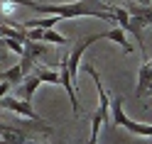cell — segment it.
Segmentation results:
<instances>
[{
	"instance_id": "obj_10",
	"label": "cell",
	"mask_w": 152,
	"mask_h": 144,
	"mask_svg": "<svg viewBox=\"0 0 152 144\" xmlns=\"http://www.w3.org/2000/svg\"><path fill=\"white\" fill-rule=\"evenodd\" d=\"M101 127H103V120H101V115H98V112H93V115H91V139H88V144H98Z\"/></svg>"
},
{
	"instance_id": "obj_13",
	"label": "cell",
	"mask_w": 152,
	"mask_h": 144,
	"mask_svg": "<svg viewBox=\"0 0 152 144\" xmlns=\"http://www.w3.org/2000/svg\"><path fill=\"white\" fill-rule=\"evenodd\" d=\"M5 3H10V5H25V7H34V3L37 0H0V5H5Z\"/></svg>"
},
{
	"instance_id": "obj_3",
	"label": "cell",
	"mask_w": 152,
	"mask_h": 144,
	"mask_svg": "<svg viewBox=\"0 0 152 144\" xmlns=\"http://www.w3.org/2000/svg\"><path fill=\"white\" fill-rule=\"evenodd\" d=\"M96 42H101V34H91V37H83L81 42H76L74 44V49H71V54L64 59V64H66V69H69V76H71V83L76 85V73H79V69H81V59H83V54H86V49L91 44H96Z\"/></svg>"
},
{
	"instance_id": "obj_5",
	"label": "cell",
	"mask_w": 152,
	"mask_h": 144,
	"mask_svg": "<svg viewBox=\"0 0 152 144\" xmlns=\"http://www.w3.org/2000/svg\"><path fill=\"white\" fill-rule=\"evenodd\" d=\"M83 71H86L91 78H93V83H96V88H98V100H101V105H98L96 112L101 115L103 124H106V127H110V100H108V93H106V88H103V83H101V76H98V71L93 69L91 64L83 66Z\"/></svg>"
},
{
	"instance_id": "obj_6",
	"label": "cell",
	"mask_w": 152,
	"mask_h": 144,
	"mask_svg": "<svg viewBox=\"0 0 152 144\" xmlns=\"http://www.w3.org/2000/svg\"><path fill=\"white\" fill-rule=\"evenodd\" d=\"M150 83H152V69H150V61L145 59L140 64V71H137V98H142V95L147 93V88H150Z\"/></svg>"
},
{
	"instance_id": "obj_17",
	"label": "cell",
	"mask_w": 152,
	"mask_h": 144,
	"mask_svg": "<svg viewBox=\"0 0 152 144\" xmlns=\"http://www.w3.org/2000/svg\"><path fill=\"white\" fill-rule=\"evenodd\" d=\"M93 3H103V0H93Z\"/></svg>"
},
{
	"instance_id": "obj_9",
	"label": "cell",
	"mask_w": 152,
	"mask_h": 144,
	"mask_svg": "<svg viewBox=\"0 0 152 144\" xmlns=\"http://www.w3.org/2000/svg\"><path fill=\"white\" fill-rule=\"evenodd\" d=\"M32 73H37V78H39L42 83H59V71H52V69H44V66H37Z\"/></svg>"
},
{
	"instance_id": "obj_14",
	"label": "cell",
	"mask_w": 152,
	"mask_h": 144,
	"mask_svg": "<svg viewBox=\"0 0 152 144\" xmlns=\"http://www.w3.org/2000/svg\"><path fill=\"white\" fill-rule=\"evenodd\" d=\"M10 90H12V83H7V81H0V98L10 95Z\"/></svg>"
},
{
	"instance_id": "obj_20",
	"label": "cell",
	"mask_w": 152,
	"mask_h": 144,
	"mask_svg": "<svg viewBox=\"0 0 152 144\" xmlns=\"http://www.w3.org/2000/svg\"><path fill=\"white\" fill-rule=\"evenodd\" d=\"M25 144H27V142H25Z\"/></svg>"
},
{
	"instance_id": "obj_1",
	"label": "cell",
	"mask_w": 152,
	"mask_h": 144,
	"mask_svg": "<svg viewBox=\"0 0 152 144\" xmlns=\"http://www.w3.org/2000/svg\"><path fill=\"white\" fill-rule=\"evenodd\" d=\"M34 12L42 15H59L61 20L69 17H98L103 22H115L108 3H93V0H76V3H66V5H44V3H34L32 7Z\"/></svg>"
},
{
	"instance_id": "obj_2",
	"label": "cell",
	"mask_w": 152,
	"mask_h": 144,
	"mask_svg": "<svg viewBox=\"0 0 152 144\" xmlns=\"http://www.w3.org/2000/svg\"><path fill=\"white\" fill-rule=\"evenodd\" d=\"M110 112H113V117H110V127H125L128 132L137 134V137H152V124L135 122V120H130L128 115H125V110H123V98H115V100H113Z\"/></svg>"
},
{
	"instance_id": "obj_12",
	"label": "cell",
	"mask_w": 152,
	"mask_h": 144,
	"mask_svg": "<svg viewBox=\"0 0 152 144\" xmlns=\"http://www.w3.org/2000/svg\"><path fill=\"white\" fill-rule=\"evenodd\" d=\"M25 34H27V42H42L44 30L42 27H30V30H25Z\"/></svg>"
},
{
	"instance_id": "obj_18",
	"label": "cell",
	"mask_w": 152,
	"mask_h": 144,
	"mask_svg": "<svg viewBox=\"0 0 152 144\" xmlns=\"http://www.w3.org/2000/svg\"><path fill=\"white\" fill-rule=\"evenodd\" d=\"M0 144H5V142H3V139H0Z\"/></svg>"
},
{
	"instance_id": "obj_8",
	"label": "cell",
	"mask_w": 152,
	"mask_h": 144,
	"mask_svg": "<svg viewBox=\"0 0 152 144\" xmlns=\"http://www.w3.org/2000/svg\"><path fill=\"white\" fill-rule=\"evenodd\" d=\"M25 78V73L20 69V64L12 66V69H5V71H0V81H7V83H12V85H20Z\"/></svg>"
},
{
	"instance_id": "obj_16",
	"label": "cell",
	"mask_w": 152,
	"mask_h": 144,
	"mask_svg": "<svg viewBox=\"0 0 152 144\" xmlns=\"http://www.w3.org/2000/svg\"><path fill=\"white\" fill-rule=\"evenodd\" d=\"M147 93H152V83H150V88H147Z\"/></svg>"
},
{
	"instance_id": "obj_15",
	"label": "cell",
	"mask_w": 152,
	"mask_h": 144,
	"mask_svg": "<svg viewBox=\"0 0 152 144\" xmlns=\"http://www.w3.org/2000/svg\"><path fill=\"white\" fill-rule=\"evenodd\" d=\"M137 5H150V0H137Z\"/></svg>"
},
{
	"instance_id": "obj_7",
	"label": "cell",
	"mask_w": 152,
	"mask_h": 144,
	"mask_svg": "<svg viewBox=\"0 0 152 144\" xmlns=\"http://www.w3.org/2000/svg\"><path fill=\"white\" fill-rule=\"evenodd\" d=\"M101 39H110V42H115L125 54L132 51V46H130V42H128V37H125V32H123L120 27H115V30H108V32H101Z\"/></svg>"
},
{
	"instance_id": "obj_11",
	"label": "cell",
	"mask_w": 152,
	"mask_h": 144,
	"mask_svg": "<svg viewBox=\"0 0 152 144\" xmlns=\"http://www.w3.org/2000/svg\"><path fill=\"white\" fill-rule=\"evenodd\" d=\"M42 42H47V44H66L69 39H66L64 34H59V32H54V27H49V30H44V34H42Z\"/></svg>"
},
{
	"instance_id": "obj_19",
	"label": "cell",
	"mask_w": 152,
	"mask_h": 144,
	"mask_svg": "<svg viewBox=\"0 0 152 144\" xmlns=\"http://www.w3.org/2000/svg\"><path fill=\"white\" fill-rule=\"evenodd\" d=\"M150 69H152V61H150Z\"/></svg>"
},
{
	"instance_id": "obj_4",
	"label": "cell",
	"mask_w": 152,
	"mask_h": 144,
	"mask_svg": "<svg viewBox=\"0 0 152 144\" xmlns=\"http://www.w3.org/2000/svg\"><path fill=\"white\" fill-rule=\"evenodd\" d=\"M0 108H3V110H10V112H15V115H20V117H25V120L44 122L39 115H37V110L32 108V103H30V100L15 98V95H5V98H0Z\"/></svg>"
}]
</instances>
